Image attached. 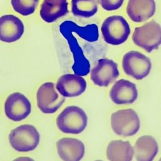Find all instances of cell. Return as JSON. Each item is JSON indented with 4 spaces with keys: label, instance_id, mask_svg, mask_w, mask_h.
<instances>
[{
    "label": "cell",
    "instance_id": "cell-15",
    "mask_svg": "<svg viewBox=\"0 0 161 161\" xmlns=\"http://www.w3.org/2000/svg\"><path fill=\"white\" fill-rule=\"evenodd\" d=\"M59 30L63 36L67 39L73 53L74 64L72 66V69L74 72L78 75H87L89 72V63L84 57L77 39L74 36L72 32L63 28H59Z\"/></svg>",
    "mask_w": 161,
    "mask_h": 161
},
{
    "label": "cell",
    "instance_id": "cell-5",
    "mask_svg": "<svg viewBox=\"0 0 161 161\" xmlns=\"http://www.w3.org/2000/svg\"><path fill=\"white\" fill-rule=\"evenodd\" d=\"M135 45L150 53L158 48L161 43V28L155 21L135 28L132 35Z\"/></svg>",
    "mask_w": 161,
    "mask_h": 161
},
{
    "label": "cell",
    "instance_id": "cell-3",
    "mask_svg": "<svg viewBox=\"0 0 161 161\" xmlns=\"http://www.w3.org/2000/svg\"><path fill=\"white\" fill-rule=\"evenodd\" d=\"M101 30L104 40L111 45H119L125 43L131 33L128 23L121 15L106 18L102 23Z\"/></svg>",
    "mask_w": 161,
    "mask_h": 161
},
{
    "label": "cell",
    "instance_id": "cell-12",
    "mask_svg": "<svg viewBox=\"0 0 161 161\" xmlns=\"http://www.w3.org/2000/svg\"><path fill=\"white\" fill-rule=\"evenodd\" d=\"M136 85L132 82L120 79L116 81L109 91V97L116 104H131L138 98Z\"/></svg>",
    "mask_w": 161,
    "mask_h": 161
},
{
    "label": "cell",
    "instance_id": "cell-20",
    "mask_svg": "<svg viewBox=\"0 0 161 161\" xmlns=\"http://www.w3.org/2000/svg\"><path fill=\"white\" fill-rule=\"evenodd\" d=\"M98 10L97 0H72L71 11L75 16L88 18L94 16Z\"/></svg>",
    "mask_w": 161,
    "mask_h": 161
},
{
    "label": "cell",
    "instance_id": "cell-1",
    "mask_svg": "<svg viewBox=\"0 0 161 161\" xmlns=\"http://www.w3.org/2000/svg\"><path fill=\"white\" fill-rule=\"evenodd\" d=\"M56 125L58 130L64 133L80 134L87 125V116L81 108L69 106L58 114Z\"/></svg>",
    "mask_w": 161,
    "mask_h": 161
},
{
    "label": "cell",
    "instance_id": "cell-4",
    "mask_svg": "<svg viewBox=\"0 0 161 161\" xmlns=\"http://www.w3.org/2000/svg\"><path fill=\"white\" fill-rule=\"evenodd\" d=\"M111 125L115 134L128 137L135 135L139 131L140 120L138 114L133 109H123L112 113Z\"/></svg>",
    "mask_w": 161,
    "mask_h": 161
},
{
    "label": "cell",
    "instance_id": "cell-10",
    "mask_svg": "<svg viewBox=\"0 0 161 161\" xmlns=\"http://www.w3.org/2000/svg\"><path fill=\"white\" fill-rule=\"evenodd\" d=\"M87 87L86 80L80 75L67 74L57 80L56 89L64 97H74L84 93Z\"/></svg>",
    "mask_w": 161,
    "mask_h": 161
},
{
    "label": "cell",
    "instance_id": "cell-19",
    "mask_svg": "<svg viewBox=\"0 0 161 161\" xmlns=\"http://www.w3.org/2000/svg\"><path fill=\"white\" fill-rule=\"evenodd\" d=\"M59 28L67 30L72 33H76L80 37L88 42H96L99 38L98 28L96 24L80 26L72 21H65L62 23Z\"/></svg>",
    "mask_w": 161,
    "mask_h": 161
},
{
    "label": "cell",
    "instance_id": "cell-6",
    "mask_svg": "<svg viewBox=\"0 0 161 161\" xmlns=\"http://www.w3.org/2000/svg\"><path fill=\"white\" fill-rule=\"evenodd\" d=\"M124 72L136 80H142L148 75L152 69L150 59L142 53L131 50L126 53L122 59Z\"/></svg>",
    "mask_w": 161,
    "mask_h": 161
},
{
    "label": "cell",
    "instance_id": "cell-22",
    "mask_svg": "<svg viewBox=\"0 0 161 161\" xmlns=\"http://www.w3.org/2000/svg\"><path fill=\"white\" fill-rule=\"evenodd\" d=\"M124 1L125 0H99L103 9L107 11H113L119 9Z\"/></svg>",
    "mask_w": 161,
    "mask_h": 161
},
{
    "label": "cell",
    "instance_id": "cell-2",
    "mask_svg": "<svg viewBox=\"0 0 161 161\" xmlns=\"http://www.w3.org/2000/svg\"><path fill=\"white\" fill-rule=\"evenodd\" d=\"M8 139L14 150L19 152H28L36 148L40 136L33 125L25 124L13 129L9 134Z\"/></svg>",
    "mask_w": 161,
    "mask_h": 161
},
{
    "label": "cell",
    "instance_id": "cell-18",
    "mask_svg": "<svg viewBox=\"0 0 161 161\" xmlns=\"http://www.w3.org/2000/svg\"><path fill=\"white\" fill-rule=\"evenodd\" d=\"M106 157L109 161H132L133 148L129 141H111L106 148Z\"/></svg>",
    "mask_w": 161,
    "mask_h": 161
},
{
    "label": "cell",
    "instance_id": "cell-24",
    "mask_svg": "<svg viewBox=\"0 0 161 161\" xmlns=\"http://www.w3.org/2000/svg\"><path fill=\"white\" fill-rule=\"evenodd\" d=\"M94 161H103V160H94Z\"/></svg>",
    "mask_w": 161,
    "mask_h": 161
},
{
    "label": "cell",
    "instance_id": "cell-8",
    "mask_svg": "<svg viewBox=\"0 0 161 161\" xmlns=\"http://www.w3.org/2000/svg\"><path fill=\"white\" fill-rule=\"evenodd\" d=\"M31 112V104L23 94L16 92L9 94L4 102V113L9 119L20 121L26 118Z\"/></svg>",
    "mask_w": 161,
    "mask_h": 161
},
{
    "label": "cell",
    "instance_id": "cell-17",
    "mask_svg": "<svg viewBox=\"0 0 161 161\" xmlns=\"http://www.w3.org/2000/svg\"><path fill=\"white\" fill-rule=\"evenodd\" d=\"M69 12L67 0H43L40 10L41 18L47 23L55 22Z\"/></svg>",
    "mask_w": 161,
    "mask_h": 161
},
{
    "label": "cell",
    "instance_id": "cell-21",
    "mask_svg": "<svg viewBox=\"0 0 161 161\" xmlns=\"http://www.w3.org/2000/svg\"><path fill=\"white\" fill-rule=\"evenodd\" d=\"M38 3L39 0H11L13 9L23 16L32 14L35 11Z\"/></svg>",
    "mask_w": 161,
    "mask_h": 161
},
{
    "label": "cell",
    "instance_id": "cell-23",
    "mask_svg": "<svg viewBox=\"0 0 161 161\" xmlns=\"http://www.w3.org/2000/svg\"><path fill=\"white\" fill-rule=\"evenodd\" d=\"M12 161H35L33 158L29 157H25V156H22V157H17L16 158L14 159Z\"/></svg>",
    "mask_w": 161,
    "mask_h": 161
},
{
    "label": "cell",
    "instance_id": "cell-16",
    "mask_svg": "<svg viewBox=\"0 0 161 161\" xmlns=\"http://www.w3.org/2000/svg\"><path fill=\"white\" fill-rule=\"evenodd\" d=\"M133 155L136 161H153L158 152L156 140L150 135L139 137L133 147Z\"/></svg>",
    "mask_w": 161,
    "mask_h": 161
},
{
    "label": "cell",
    "instance_id": "cell-13",
    "mask_svg": "<svg viewBox=\"0 0 161 161\" xmlns=\"http://www.w3.org/2000/svg\"><path fill=\"white\" fill-rule=\"evenodd\" d=\"M57 153L63 161H80L85 154V146L80 140L64 137L56 142Z\"/></svg>",
    "mask_w": 161,
    "mask_h": 161
},
{
    "label": "cell",
    "instance_id": "cell-9",
    "mask_svg": "<svg viewBox=\"0 0 161 161\" xmlns=\"http://www.w3.org/2000/svg\"><path fill=\"white\" fill-rule=\"evenodd\" d=\"M117 63L113 60L104 58L98 60L97 65L91 71V79L99 87H107L119 76Z\"/></svg>",
    "mask_w": 161,
    "mask_h": 161
},
{
    "label": "cell",
    "instance_id": "cell-7",
    "mask_svg": "<svg viewBox=\"0 0 161 161\" xmlns=\"http://www.w3.org/2000/svg\"><path fill=\"white\" fill-rule=\"evenodd\" d=\"M65 99L57 92L52 82L42 84L36 92V102L39 109L45 114L55 113L64 103Z\"/></svg>",
    "mask_w": 161,
    "mask_h": 161
},
{
    "label": "cell",
    "instance_id": "cell-11",
    "mask_svg": "<svg viewBox=\"0 0 161 161\" xmlns=\"http://www.w3.org/2000/svg\"><path fill=\"white\" fill-rule=\"evenodd\" d=\"M25 31L22 21L13 14H5L0 17V41L13 43L19 40Z\"/></svg>",
    "mask_w": 161,
    "mask_h": 161
},
{
    "label": "cell",
    "instance_id": "cell-14",
    "mask_svg": "<svg viewBox=\"0 0 161 161\" xmlns=\"http://www.w3.org/2000/svg\"><path fill=\"white\" fill-rule=\"evenodd\" d=\"M156 11L155 0H128L126 11L135 23L144 22L152 18Z\"/></svg>",
    "mask_w": 161,
    "mask_h": 161
}]
</instances>
